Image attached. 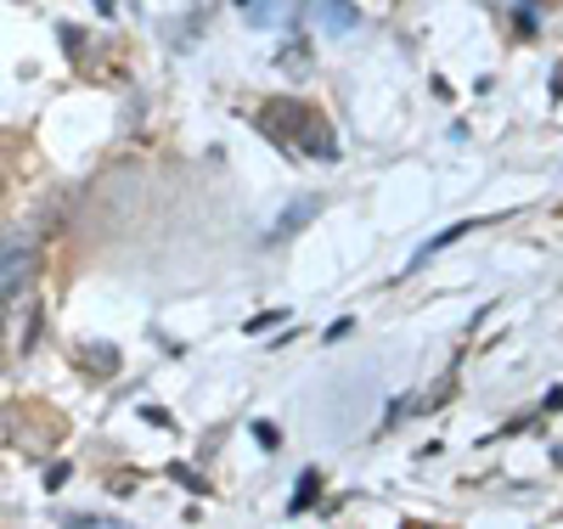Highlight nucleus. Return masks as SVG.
Returning a JSON list of instances; mask_svg holds the SVG:
<instances>
[{"instance_id": "nucleus-3", "label": "nucleus", "mask_w": 563, "mask_h": 529, "mask_svg": "<svg viewBox=\"0 0 563 529\" xmlns=\"http://www.w3.org/2000/svg\"><path fill=\"white\" fill-rule=\"evenodd\" d=\"M316 214H321V198H299L288 214H282V220L271 225V243H288V236H299V231H305Z\"/></svg>"}, {"instance_id": "nucleus-6", "label": "nucleus", "mask_w": 563, "mask_h": 529, "mask_svg": "<svg viewBox=\"0 0 563 529\" xmlns=\"http://www.w3.org/2000/svg\"><path fill=\"white\" fill-rule=\"evenodd\" d=\"M57 524H113V518H97V513H57Z\"/></svg>"}, {"instance_id": "nucleus-7", "label": "nucleus", "mask_w": 563, "mask_h": 529, "mask_svg": "<svg viewBox=\"0 0 563 529\" xmlns=\"http://www.w3.org/2000/svg\"><path fill=\"white\" fill-rule=\"evenodd\" d=\"M0 332H7V310H0Z\"/></svg>"}, {"instance_id": "nucleus-4", "label": "nucleus", "mask_w": 563, "mask_h": 529, "mask_svg": "<svg viewBox=\"0 0 563 529\" xmlns=\"http://www.w3.org/2000/svg\"><path fill=\"white\" fill-rule=\"evenodd\" d=\"M355 0H316V23L327 29V34H350L355 29Z\"/></svg>"}, {"instance_id": "nucleus-2", "label": "nucleus", "mask_w": 563, "mask_h": 529, "mask_svg": "<svg viewBox=\"0 0 563 529\" xmlns=\"http://www.w3.org/2000/svg\"><path fill=\"white\" fill-rule=\"evenodd\" d=\"M282 108H288L294 135L305 141V153H310V158H321V164H333V158H339V135L327 130V119H321V113H310V108H299V102H282Z\"/></svg>"}, {"instance_id": "nucleus-5", "label": "nucleus", "mask_w": 563, "mask_h": 529, "mask_svg": "<svg viewBox=\"0 0 563 529\" xmlns=\"http://www.w3.org/2000/svg\"><path fill=\"white\" fill-rule=\"evenodd\" d=\"M316 485H321V478H316V473H305V485H299V496H294V513H305V502L316 496Z\"/></svg>"}, {"instance_id": "nucleus-8", "label": "nucleus", "mask_w": 563, "mask_h": 529, "mask_svg": "<svg viewBox=\"0 0 563 529\" xmlns=\"http://www.w3.org/2000/svg\"><path fill=\"white\" fill-rule=\"evenodd\" d=\"M0 186H7V180H0Z\"/></svg>"}, {"instance_id": "nucleus-1", "label": "nucleus", "mask_w": 563, "mask_h": 529, "mask_svg": "<svg viewBox=\"0 0 563 529\" xmlns=\"http://www.w3.org/2000/svg\"><path fill=\"white\" fill-rule=\"evenodd\" d=\"M34 271H40V249L34 243H0V299H12V294H23V287L34 282Z\"/></svg>"}]
</instances>
